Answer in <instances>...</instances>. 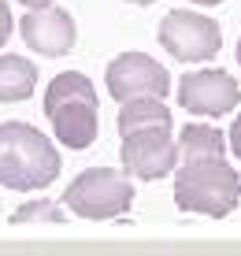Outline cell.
Here are the masks:
<instances>
[{"mask_svg": "<svg viewBox=\"0 0 241 256\" xmlns=\"http://www.w3.org/2000/svg\"><path fill=\"white\" fill-rule=\"evenodd\" d=\"M241 200V174L226 160L182 164L174 171V204L193 216L226 219Z\"/></svg>", "mask_w": 241, "mask_h": 256, "instance_id": "3", "label": "cell"}, {"mask_svg": "<svg viewBox=\"0 0 241 256\" xmlns=\"http://www.w3.org/2000/svg\"><path fill=\"white\" fill-rule=\"evenodd\" d=\"M230 148V141L208 122H190L178 134V156L182 164H204V160H222Z\"/></svg>", "mask_w": 241, "mask_h": 256, "instance_id": "10", "label": "cell"}, {"mask_svg": "<svg viewBox=\"0 0 241 256\" xmlns=\"http://www.w3.org/2000/svg\"><path fill=\"white\" fill-rule=\"evenodd\" d=\"M141 130H171V112L164 100L145 96V100H126L119 108V134H141Z\"/></svg>", "mask_w": 241, "mask_h": 256, "instance_id": "11", "label": "cell"}, {"mask_svg": "<svg viewBox=\"0 0 241 256\" xmlns=\"http://www.w3.org/2000/svg\"><path fill=\"white\" fill-rule=\"evenodd\" d=\"M15 22H19V19H12V8L0 0V48L8 45V38H12V26H15Z\"/></svg>", "mask_w": 241, "mask_h": 256, "instance_id": "14", "label": "cell"}, {"mask_svg": "<svg viewBox=\"0 0 241 256\" xmlns=\"http://www.w3.org/2000/svg\"><path fill=\"white\" fill-rule=\"evenodd\" d=\"M130 4H141V8H145V4H156V0H130Z\"/></svg>", "mask_w": 241, "mask_h": 256, "instance_id": "18", "label": "cell"}, {"mask_svg": "<svg viewBox=\"0 0 241 256\" xmlns=\"http://www.w3.org/2000/svg\"><path fill=\"white\" fill-rule=\"evenodd\" d=\"M119 156H122V167H126L134 178H145V182L167 178L178 167V160H182L171 130H141V134L122 138Z\"/></svg>", "mask_w": 241, "mask_h": 256, "instance_id": "8", "label": "cell"}, {"mask_svg": "<svg viewBox=\"0 0 241 256\" xmlns=\"http://www.w3.org/2000/svg\"><path fill=\"white\" fill-rule=\"evenodd\" d=\"M64 164L48 138L30 122H0V186L15 193L48 190Z\"/></svg>", "mask_w": 241, "mask_h": 256, "instance_id": "1", "label": "cell"}, {"mask_svg": "<svg viewBox=\"0 0 241 256\" xmlns=\"http://www.w3.org/2000/svg\"><path fill=\"white\" fill-rule=\"evenodd\" d=\"M178 104L190 116L219 119L241 104V90L226 70H193L178 82Z\"/></svg>", "mask_w": 241, "mask_h": 256, "instance_id": "7", "label": "cell"}, {"mask_svg": "<svg viewBox=\"0 0 241 256\" xmlns=\"http://www.w3.org/2000/svg\"><path fill=\"white\" fill-rule=\"evenodd\" d=\"M164 52H171L178 64H208L212 56H219L222 48V30L216 19L208 15H197V12H167V19L160 22L156 30Z\"/></svg>", "mask_w": 241, "mask_h": 256, "instance_id": "5", "label": "cell"}, {"mask_svg": "<svg viewBox=\"0 0 241 256\" xmlns=\"http://www.w3.org/2000/svg\"><path fill=\"white\" fill-rule=\"evenodd\" d=\"M64 204L70 208V216L89 219V223L119 219L134 204V182H130V174L112 171V167H89L67 186Z\"/></svg>", "mask_w": 241, "mask_h": 256, "instance_id": "4", "label": "cell"}, {"mask_svg": "<svg viewBox=\"0 0 241 256\" xmlns=\"http://www.w3.org/2000/svg\"><path fill=\"white\" fill-rule=\"evenodd\" d=\"M226 141H230V152L241 160V116L234 119V126H230V134H226Z\"/></svg>", "mask_w": 241, "mask_h": 256, "instance_id": "15", "label": "cell"}, {"mask_svg": "<svg viewBox=\"0 0 241 256\" xmlns=\"http://www.w3.org/2000/svg\"><path fill=\"white\" fill-rule=\"evenodd\" d=\"M19 34L34 52H41V56H48V60L67 56V52L74 48V41H78V26L70 19V12H64V8H56V4L41 8V12H26L19 19Z\"/></svg>", "mask_w": 241, "mask_h": 256, "instance_id": "9", "label": "cell"}, {"mask_svg": "<svg viewBox=\"0 0 241 256\" xmlns=\"http://www.w3.org/2000/svg\"><path fill=\"white\" fill-rule=\"evenodd\" d=\"M190 4H200V8H216V4H222V0H190Z\"/></svg>", "mask_w": 241, "mask_h": 256, "instance_id": "17", "label": "cell"}, {"mask_svg": "<svg viewBox=\"0 0 241 256\" xmlns=\"http://www.w3.org/2000/svg\"><path fill=\"white\" fill-rule=\"evenodd\" d=\"M104 82H108V93L119 104L126 100H145V96H156L164 100L171 93V74L160 60L145 56V52H122L115 56L108 70H104Z\"/></svg>", "mask_w": 241, "mask_h": 256, "instance_id": "6", "label": "cell"}, {"mask_svg": "<svg viewBox=\"0 0 241 256\" xmlns=\"http://www.w3.org/2000/svg\"><path fill=\"white\" fill-rule=\"evenodd\" d=\"M64 219H67L64 208H56L52 200H26L22 208L12 212V223L15 226H26V223H52V226H60Z\"/></svg>", "mask_w": 241, "mask_h": 256, "instance_id": "13", "label": "cell"}, {"mask_svg": "<svg viewBox=\"0 0 241 256\" xmlns=\"http://www.w3.org/2000/svg\"><path fill=\"white\" fill-rule=\"evenodd\" d=\"M44 116L52 122L56 141H64L67 148H89L100 130V100L96 90L86 74L78 70H64L48 82L44 90Z\"/></svg>", "mask_w": 241, "mask_h": 256, "instance_id": "2", "label": "cell"}, {"mask_svg": "<svg viewBox=\"0 0 241 256\" xmlns=\"http://www.w3.org/2000/svg\"><path fill=\"white\" fill-rule=\"evenodd\" d=\"M238 64H241V41H238Z\"/></svg>", "mask_w": 241, "mask_h": 256, "instance_id": "19", "label": "cell"}, {"mask_svg": "<svg viewBox=\"0 0 241 256\" xmlns=\"http://www.w3.org/2000/svg\"><path fill=\"white\" fill-rule=\"evenodd\" d=\"M38 90V67L26 56H0V104H19Z\"/></svg>", "mask_w": 241, "mask_h": 256, "instance_id": "12", "label": "cell"}, {"mask_svg": "<svg viewBox=\"0 0 241 256\" xmlns=\"http://www.w3.org/2000/svg\"><path fill=\"white\" fill-rule=\"evenodd\" d=\"M19 4H26L30 12H41V8H52L56 0H19Z\"/></svg>", "mask_w": 241, "mask_h": 256, "instance_id": "16", "label": "cell"}]
</instances>
